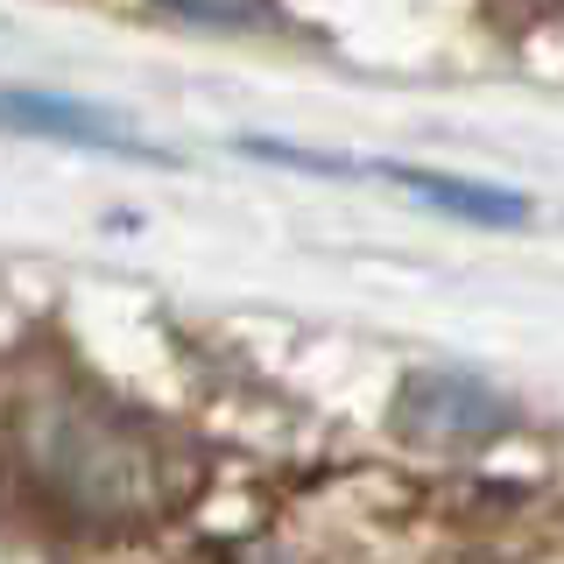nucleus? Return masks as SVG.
<instances>
[{
  "label": "nucleus",
  "mask_w": 564,
  "mask_h": 564,
  "mask_svg": "<svg viewBox=\"0 0 564 564\" xmlns=\"http://www.w3.org/2000/svg\"><path fill=\"white\" fill-rule=\"evenodd\" d=\"M155 22H176V29H226V35H247V29H282V14H269V8H176V14H155Z\"/></svg>",
  "instance_id": "5"
},
{
  "label": "nucleus",
  "mask_w": 564,
  "mask_h": 564,
  "mask_svg": "<svg viewBox=\"0 0 564 564\" xmlns=\"http://www.w3.org/2000/svg\"><path fill=\"white\" fill-rule=\"evenodd\" d=\"M381 176L402 184V191H416V198H431V205H445V212H458V219H473V226H522L529 219V198L522 191H501V184L437 176V170H381Z\"/></svg>",
  "instance_id": "4"
},
{
  "label": "nucleus",
  "mask_w": 564,
  "mask_h": 564,
  "mask_svg": "<svg viewBox=\"0 0 564 564\" xmlns=\"http://www.w3.org/2000/svg\"><path fill=\"white\" fill-rule=\"evenodd\" d=\"M14 473L70 529H134L176 501V445L93 381L22 388L8 423Z\"/></svg>",
  "instance_id": "1"
},
{
  "label": "nucleus",
  "mask_w": 564,
  "mask_h": 564,
  "mask_svg": "<svg viewBox=\"0 0 564 564\" xmlns=\"http://www.w3.org/2000/svg\"><path fill=\"white\" fill-rule=\"evenodd\" d=\"M516 423H522V410L501 388H487L480 375H452V367H423L395 395V431L410 445H431V452L487 445V437L516 431Z\"/></svg>",
  "instance_id": "2"
},
{
  "label": "nucleus",
  "mask_w": 564,
  "mask_h": 564,
  "mask_svg": "<svg viewBox=\"0 0 564 564\" xmlns=\"http://www.w3.org/2000/svg\"><path fill=\"white\" fill-rule=\"evenodd\" d=\"M0 128L35 134V141H70V149H113L155 163V141H141L128 120H113L106 106L85 99H50V93H0Z\"/></svg>",
  "instance_id": "3"
}]
</instances>
